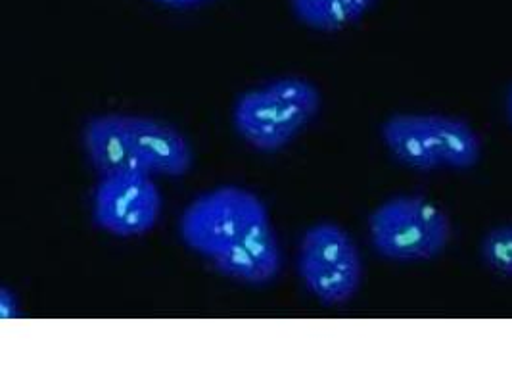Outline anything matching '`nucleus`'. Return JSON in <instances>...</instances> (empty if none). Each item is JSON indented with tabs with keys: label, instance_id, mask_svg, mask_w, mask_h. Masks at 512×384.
Masks as SVG:
<instances>
[{
	"label": "nucleus",
	"instance_id": "2",
	"mask_svg": "<svg viewBox=\"0 0 512 384\" xmlns=\"http://www.w3.org/2000/svg\"><path fill=\"white\" fill-rule=\"evenodd\" d=\"M380 137L405 168L417 171L474 168L482 158V139L468 121L445 114H394Z\"/></svg>",
	"mask_w": 512,
	"mask_h": 384
},
{
	"label": "nucleus",
	"instance_id": "10",
	"mask_svg": "<svg viewBox=\"0 0 512 384\" xmlns=\"http://www.w3.org/2000/svg\"><path fill=\"white\" fill-rule=\"evenodd\" d=\"M376 0H290L292 12L303 25L317 31H342L361 22Z\"/></svg>",
	"mask_w": 512,
	"mask_h": 384
},
{
	"label": "nucleus",
	"instance_id": "13",
	"mask_svg": "<svg viewBox=\"0 0 512 384\" xmlns=\"http://www.w3.org/2000/svg\"><path fill=\"white\" fill-rule=\"evenodd\" d=\"M154 2L163 4V6H171V8H187V6H194V4H200L206 0H154Z\"/></svg>",
	"mask_w": 512,
	"mask_h": 384
},
{
	"label": "nucleus",
	"instance_id": "6",
	"mask_svg": "<svg viewBox=\"0 0 512 384\" xmlns=\"http://www.w3.org/2000/svg\"><path fill=\"white\" fill-rule=\"evenodd\" d=\"M162 208L160 187L154 175L146 171L102 177L94 189V225L119 239H133L152 231Z\"/></svg>",
	"mask_w": 512,
	"mask_h": 384
},
{
	"label": "nucleus",
	"instance_id": "3",
	"mask_svg": "<svg viewBox=\"0 0 512 384\" xmlns=\"http://www.w3.org/2000/svg\"><path fill=\"white\" fill-rule=\"evenodd\" d=\"M369 237L378 256L399 264L430 262L451 240V221L442 208L419 194H399L369 217Z\"/></svg>",
	"mask_w": 512,
	"mask_h": 384
},
{
	"label": "nucleus",
	"instance_id": "12",
	"mask_svg": "<svg viewBox=\"0 0 512 384\" xmlns=\"http://www.w3.org/2000/svg\"><path fill=\"white\" fill-rule=\"evenodd\" d=\"M22 315L20 302L16 292H12L8 287L0 288V317L2 319H16Z\"/></svg>",
	"mask_w": 512,
	"mask_h": 384
},
{
	"label": "nucleus",
	"instance_id": "5",
	"mask_svg": "<svg viewBox=\"0 0 512 384\" xmlns=\"http://www.w3.org/2000/svg\"><path fill=\"white\" fill-rule=\"evenodd\" d=\"M298 273L305 288L326 306L346 304L363 283V260L350 233L321 221L303 233Z\"/></svg>",
	"mask_w": 512,
	"mask_h": 384
},
{
	"label": "nucleus",
	"instance_id": "9",
	"mask_svg": "<svg viewBox=\"0 0 512 384\" xmlns=\"http://www.w3.org/2000/svg\"><path fill=\"white\" fill-rule=\"evenodd\" d=\"M83 146L98 179L127 171H146L123 114H102L87 121Z\"/></svg>",
	"mask_w": 512,
	"mask_h": 384
},
{
	"label": "nucleus",
	"instance_id": "4",
	"mask_svg": "<svg viewBox=\"0 0 512 384\" xmlns=\"http://www.w3.org/2000/svg\"><path fill=\"white\" fill-rule=\"evenodd\" d=\"M267 217L263 200L254 192L217 187L198 196L183 212L179 235L190 250L213 262Z\"/></svg>",
	"mask_w": 512,
	"mask_h": 384
},
{
	"label": "nucleus",
	"instance_id": "7",
	"mask_svg": "<svg viewBox=\"0 0 512 384\" xmlns=\"http://www.w3.org/2000/svg\"><path fill=\"white\" fill-rule=\"evenodd\" d=\"M219 273L246 285H267L279 277L282 250L271 219L259 221L242 239L213 260Z\"/></svg>",
	"mask_w": 512,
	"mask_h": 384
},
{
	"label": "nucleus",
	"instance_id": "8",
	"mask_svg": "<svg viewBox=\"0 0 512 384\" xmlns=\"http://www.w3.org/2000/svg\"><path fill=\"white\" fill-rule=\"evenodd\" d=\"M140 162L150 175L183 177L194 166L187 137L169 123L146 116H125Z\"/></svg>",
	"mask_w": 512,
	"mask_h": 384
},
{
	"label": "nucleus",
	"instance_id": "14",
	"mask_svg": "<svg viewBox=\"0 0 512 384\" xmlns=\"http://www.w3.org/2000/svg\"><path fill=\"white\" fill-rule=\"evenodd\" d=\"M505 108H507V118L511 121L512 125V85L511 89H509V93H507V102H505Z\"/></svg>",
	"mask_w": 512,
	"mask_h": 384
},
{
	"label": "nucleus",
	"instance_id": "11",
	"mask_svg": "<svg viewBox=\"0 0 512 384\" xmlns=\"http://www.w3.org/2000/svg\"><path fill=\"white\" fill-rule=\"evenodd\" d=\"M480 256L489 269L512 277V223L497 225L480 244Z\"/></svg>",
	"mask_w": 512,
	"mask_h": 384
},
{
	"label": "nucleus",
	"instance_id": "1",
	"mask_svg": "<svg viewBox=\"0 0 512 384\" xmlns=\"http://www.w3.org/2000/svg\"><path fill=\"white\" fill-rule=\"evenodd\" d=\"M323 104L319 89L302 77H282L238 96L233 125L238 137L257 152L286 148L315 120Z\"/></svg>",
	"mask_w": 512,
	"mask_h": 384
}]
</instances>
